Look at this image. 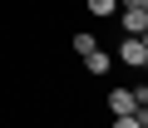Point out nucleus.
Masks as SVG:
<instances>
[{
  "label": "nucleus",
  "mask_w": 148,
  "mask_h": 128,
  "mask_svg": "<svg viewBox=\"0 0 148 128\" xmlns=\"http://www.w3.org/2000/svg\"><path fill=\"white\" fill-rule=\"evenodd\" d=\"M84 69H89V74H109V69H114V59H109L104 49H94V54L84 59Z\"/></svg>",
  "instance_id": "20e7f679"
},
{
  "label": "nucleus",
  "mask_w": 148,
  "mask_h": 128,
  "mask_svg": "<svg viewBox=\"0 0 148 128\" xmlns=\"http://www.w3.org/2000/svg\"><path fill=\"white\" fill-rule=\"evenodd\" d=\"M109 108H114V118H123V113H133V108H138V99H133V89H114V94H109Z\"/></svg>",
  "instance_id": "f03ea898"
},
{
  "label": "nucleus",
  "mask_w": 148,
  "mask_h": 128,
  "mask_svg": "<svg viewBox=\"0 0 148 128\" xmlns=\"http://www.w3.org/2000/svg\"><path fill=\"white\" fill-rule=\"evenodd\" d=\"M143 44H148V30H143Z\"/></svg>",
  "instance_id": "1a4fd4ad"
},
{
  "label": "nucleus",
  "mask_w": 148,
  "mask_h": 128,
  "mask_svg": "<svg viewBox=\"0 0 148 128\" xmlns=\"http://www.w3.org/2000/svg\"><path fill=\"white\" fill-rule=\"evenodd\" d=\"M143 10H148V0H143Z\"/></svg>",
  "instance_id": "9b49d317"
},
{
  "label": "nucleus",
  "mask_w": 148,
  "mask_h": 128,
  "mask_svg": "<svg viewBox=\"0 0 148 128\" xmlns=\"http://www.w3.org/2000/svg\"><path fill=\"white\" fill-rule=\"evenodd\" d=\"M123 10H143V0H123Z\"/></svg>",
  "instance_id": "6e6552de"
},
{
  "label": "nucleus",
  "mask_w": 148,
  "mask_h": 128,
  "mask_svg": "<svg viewBox=\"0 0 148 128\" xmlns=\"http://www.w3.org/2000/svg\"><path fill=\"white\" fill-rule=\"evenodd\" d=\"M114 128H143V123H138L133 113H123V118H114Z\"/></svg>",
  "instance_id": "0eeeda50"
},
{
  "label": "nucleus",
  "mask_w": 148,
  "mask_h": 128,
  "mask_svg": "<svg viewBox=\"0 0 148 128\" xmlns=\"http://www.w3.org/2000/svg\"><path fill=\"white\" fill-rule=\"evenodd\" d=\"M84 5H89V15H99V20H104V15H114V10H119V0H84Z\"/></svg>",
  "instance_id": "423d86ee"
},
{
  "label": "nucleus",
  "mask_w": 148,
  "mask_h": 128,
  "mask_svg": "<svg viewBox=\"0 0 148 128\" xmlns=\"http://www.w3.org/2000/svg\"><path fill=\"white\" fill-rule=\"evenodd\" d=\"M94 49H99V44H94V35H89V30H79V35H74V54H79V59H89Z\"/></svg>",
  "instance_id": "39448f33"
},
{
  "label": "nucleus",
  "mask_w": 148,
  "mask_h": 128,
  "mask_svg": "<svg viewBox=\"0 0 148 128\" xmlns=\"http://www.w3.org/2000/svg\"><path fill=\"white\" fill-rule=\"evenodd\" d=\"M123 30L128 35H143L148 30V10H123Z\"/></svg>",
  "instance_id": "7ed1b4c3"
},
{
  "label": "nucleus",
  "mask_w": 148,
  "mask_h": 128,
  "mask_svg": "<svg viewBox=\"0 0 148 128\" xmlns=\"http://www.w3.org/2000/svg\"><path fill=\"white\" fill-rule=\"evenodd\" d=\"M119 59H123V64H133V69H143V59H148V44H143V35H128V39L119 44Z\"/></svg>",
  "instance_id": "f257e3e1"
},
{
  "label": "nucleus",
  "mask_w": 148,
  "mask_h": 128,
  "mask_svg": "<svg viewBox=\"0 0 148 128\" xmlns=\"http://www.w3.org/2000/svg\"><path fill=\"white\" fill-rule=\"evenodd\" d=\"M143 69H148V59H143Z\"/></svg>",
  "instance_id": "9d476101"
}]
</instances>
